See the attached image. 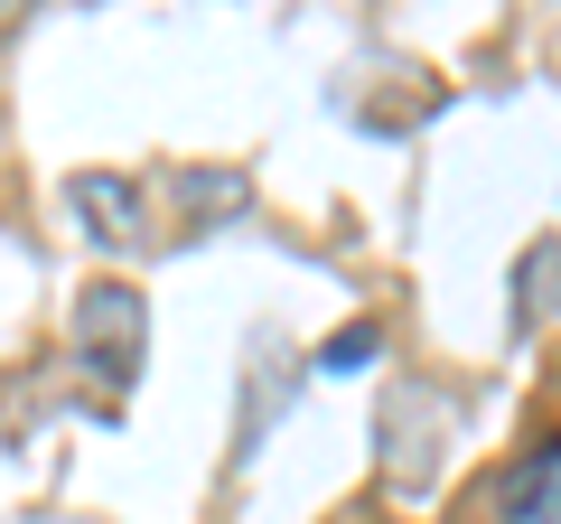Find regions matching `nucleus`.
Segmentation results:
<instances>
[{
  "instance_id": "nucleus-1",
  "label": "nucleus",
  "mask_w": 561,
  "mask_h": 524,
  "mask_svg": "<svg viewBox=\"0 0 561 524\" xmlns=\"http://www.w3.org/2000/svg\"><path fill=\"white\" fill-rule=\"evenodd\" d=\"M140 346H150V309H140V291L131 282H94L76 300V356H84V375L122 394V384L140 375Z\"/></svg>"
},
{
  "instance_id": "nucleus-2",
  "label": "nucleus",
  "mask_w": 561,
  "mask_h": 524,
  "mask_svg": "<svg viewBox=\"0 0 561 524\" xmlns=\"http://www.w3.org/2000/svg\"><path fill=\"white\" fill-rule=\"evenodd\" d=\"M66 197H76V216L94 225L103 253H150V243H160V225H150V187L122 179V169H76Z\"/></svg>"
},
{
  "instance_id": "nucleus-3",
  "label": "nucleus",
  "mask_w": 561,
  "mask_h": 524,
  "mask_svg": "<svg viewBox=\"0 0 561 524\" xmlns=\"http://www.w3.org/2000/svg\"><path fill=\"white\" fill-rule=\"evenodd\" d=\"M505 524H561V441H542L534 459H515V478H505Z\"/></svg>"
},
{
  "instance_id": "nucleus-4",
  "label": "nucleus",
  "mask_w": 561,
  "mask_h": 524,
  "mask_svg": "<svg viewBox=\"0 0 561 524\" xmlns=\"http://www.w3.org/2000/svg\"><path fill=\"white\" fill-rule=\"evenodd\" d=\"M552 319H561V235H542L515 262V328H552Z\"/></svg>"
},
{
  "instance_id": "nucleus-5",
  "label": "nucleus",
  "mask_w": 561,
  "mask_h": 524,
  "mask_svg": "<svg viewBox=\"0 0 561 524\" xmlns=\"http://www.w3.org/2000/svg\"><path fill=\"white\" fill-rule=\"evenodd\" d=\"M243 197H253V187H243V169H179V179H169V206L187 216V235H197V225H216V216H234Z\"/></svg>"
},
{
  "instance_id": "nucleus-6",
  "label": "nucleus",
  "mask_w": 561,
  "mask_h": 524,
  "mask_svg": "<svg viewBox=\"0 0 561 524\" xmlns=\"http://www.w3.org/2000/svg\"><path fill=\"white\" fill-rule=\"evenodd\" d=\"M375 346H383V328L356 319V328H337V338L319 346V365H328V375H337V365H375Z\"/></svg>"
},
{
  "instance_id": "nucleus-7",
  "label": "nucleus",
  "mask_w": 561,
  "mask_h": 524,
  "mask_svg": "<svg viewBox=\"0 0 561 524\" xmlns=\"http://www.w3.org/2000/svg\"><path fill=\"white\" fill-rule=\"evenodd\" d=\"M20 10H28V0H0V29H20Z\"/></svg>"
}]
</instances>
